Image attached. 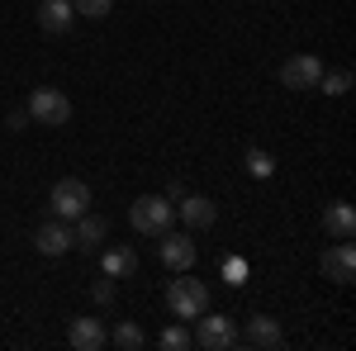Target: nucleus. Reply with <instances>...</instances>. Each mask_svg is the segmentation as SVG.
I'll use <instances>...</instances> for the list:
<instances>
[{
  "label": "nucleus",
  "instance_id": "f257e3e1",
  "mask_svg": "<svg viewBox=\"0 0 356 351\" xmlns=\"http://www.w3.org/2000/svg\"><path fill=\"white\" fill-rule=\"evenodd\" d=\"M171 218H176V204L166 195H138L134 209H129V223L143 238H162L166 228H171Z\"/></svg>",
  "mask_w": 356,
  "mask_h": 351
},
{
  "label": "nucleus",
  "instance_id": "f03ea898",
  "mask_svg": "<svg viewBox=\"0 0 356 351\" xmlns=\"http://www.w3.org/2000/svg\"><path fill=\"white\" fill-rule=\"evenodd\" d=\"M195 347H204V351H233V347H243V337H238V327H233V318H223V313H200L195 318Z\"/></svg>",
  "mask_w": 356,
  "mask_h": 351
},
{
  "label": "nucleus",
  "instance_id": "7ed1b4c3",
  "mask_svg": "<svg viewBox=\"0 0 356 351\" xmlns=\"http://www.w3.org/2000/svg\"><path fill=\"white\" fill-rule=\"evenodd\" d=\"M166 304H171L176 318H200V313L209 309V285H204V280H191V275L181 270V280L166 285Z\"/></svg>",
  "mask_w": 356,
  "mask_h": 351
},
{
  "label": "nucleus",
  "instance_id": "20e7f679",
  "mask_svg": "<svg viewBox=\"0 0 356 351\" xmlns=\"http://www.w3.org/2000/svg\"><path fill=\"white\" fill-rule=\"evenodd\" d=\"M29 119H38L43 129H62V124L72 119V100H67L57 85H38V90L29 95Z\"/></svg>",
  "mask_w": 356,
  "mask_h": 351
},
{
  "label": "nucleus",
  "instance_id": "39448f33",
  "mask_svg": "<svg viewBox=\"0 0 356 351\" xmlns=\"http://www.w3.org/2000/svg\"><path fill=\"white\" fill-rule=\"evenodd\" d=\"M48 204H53V218H81L86 209H90V186L86 181H76V176H67V181H57L53 195H48Z\"/></svg>",
  "mask_w": 356,
  "mask_h": 351
},
{
  "label": "nucleus",
  "instance_id": "423d86ee",
  "mask_svg": "<svg viewBox=\"0 0 356 351\" xmlns=\"http://www.w3.org/2000/svg\"><path fill=\"white\" fill-rule=\"evenodd\" d=\"M318 76H323V62L314 53H295L280 67V85L285 90H318Z\"/></svg>",
  "mask_w": 356,
  "mask_h": 351
},
{
  "label": "nucleus",
  "instance_id": "0eeeda50",
  "mask_svg": "<svg viewBox=\"0 0 356 351\" xmlns=\"http://www.w3.org/2000/svg\"><path fill=\"white\" fill-rule=\"evenodd\" d=\"M157 256H162L166 270H191L200 252H195V243L186 238V233H171V228H166L162 238H157Z\"/></svg>",
  "mask_w": 356,
  "mask_h": 351
},
{
  "label": "nucleus",
  "instance_id": "6e6552de",
  "mask_svg": "<svg viewBox=\"0 0 356 351\" xmlns=\"http://www.w3.org/2000/svg\"><path fill=\"white\" fill-rule=\"evenodd\" d=\"M33 247H38L43 256H62V252H72V247H76L72 223H67V218H48V223L33 233Z\"/></svg>",
  "mask_w": 356,
  "mask_h": 351
},
{
  "label": "nucleus",
  "instance_id": "1a4fd4ad",
  "mask_svg": "<svg viewBox=\"0 0 356 351\" xmlns=\"http://www.w3.org/2000/svg\"><path fill=\"white\" fill-rule=\"evenodd\" d=\"M247 347H261V351H280L285 347V332H280V323L275 318H266V313H252L247 318V332H238Z\"/></svg>",
  "mask_w": 356,
  "mask_h": 351
},
{
  "label": "nucleus",
  "instance_id": "9d476101",
  "mask_svg": "<svg viewBox=\"0 0 356 351\" xmlns=\"http://www.w3.org/2000/svg\"><path fill=\"white\" fill-rule=\"evenodd\" d=\"M323 275H328L332 285H352V275H356V252H352V243H332L328 252H323Z\"/></svg>",
  "mask_w": 356,
  "mask_h": 351
},
{
  "label": "nucleus",
  "instance_id": "9b49d317",
  "mask_svg": "<svg viewBox=\"0 0 356 351\" xmlns=\"http://www.w3.org/2000/svg\"><path fill=\"white\" fill-rule=\"evenodd\" d=\"M72 223H76V228H72V238H76L81 252H100V243L110 238V218H105V214H90V209H86V214L72 218Z\"/></svg>",
  "mask_w": 356,
  "mask_h": 351
},
{
  "label": "nucleus",
  "instance_id": "f8f14e48",
  "mask_svg": "<svg viewBox=\"0 0 356 351\" xmlns=\"http://www.w3.org/2000/svg\"><path fill=\"white\" fill-rule=\"evenodd\" d=\"M67 342H72L76 351H100L105 342H110V332H105V323H100V318H72Z\"/></svg>",
  "mask_w": 356,
  "mask_h": 351
},
{
  "label": "nucleus",
  "instance_id": "ddd939ff",
  "mask_svg": "<svg viewBox=\"0 0 356 351\" xmlns=\"http://www.w3.org/2000/svg\"><path fill=\"white\" fill-rule=\"evenodd\" d=\"M72 24H76L72 0H38V28L43 33H67Z\"/></svg>",
  "mask_w": 356,
  "mask_h": 351
},
{
  "label": "nucleus",
  "instance_id": "4468645a",
  "mask_svg": "<svg viewBox=\"0 0 356 351\" xmlns=\"http://www.w3.org/2000/svg\"><path fill=\"white\" fill-rule=\"evenodd\" d=\"M176 209H181V218H186V228H214V218H219V209H214V199H204V195H186V199H176Z\"/></svg>",
  "mask_w": 356,
  "mask_h": 351
},
{
  "label": "nucleus",
  "instance_id": "2eb2a0df",
  "mask_svg": "<svg viewBox=\"0 0 356 351\" xmlns=\"http://www.w3.org/2000/svg\"><path fill=\"white\" fill-rule=\"evenodd\" d=\"M323 228H328L332 243H352L356 238V209L352 204H328L323 209Z\"/></svg>",
  "mask_w": 356,
  "mask_h": 351
},
{
  "label": "nucleus",
  "instance_id": "dca6fc26",
  "mask_svg": "<svg viewBox=\"0 0 356 351\" xmlns=\"http://www.w3.org/2000/svg\"><path fill=\"white\" fill-rule=\"evenodd\" d=\"M100 266H105L110 280H129V275L138 270V252L134 247H110V252L100 256Z\"/></svg>",
  "mask_w": 356,
  "mask_h": 351
},
{
  "label": "nucleus",
  "instance_id": "f3484780",
  "mask_svg": "<svg viewBox=\"0 0 356 351\" xmlns=\"http://www.w3.org/2000/svg\"><path fill=\"white\" fill-rule=\"evenodd\" d=\"M110 342H114L119 351H138V347H143V327H138V323H119V327L110 332Z\"/></svg>",
  "mask_w": 356,
  "mask_h": 351
},
{
  "label": "nucleus",
  "instance_id": "a211bd4d",
  "mask_svg": "<svg viewBox=\"0 0 356 351\" xmlns=\"http://www.w3.org/2000/svg\"><path fill=\"white\" fill-rule=\"evenodd\" d=\"M247 171H252L257 181H266V176L275 171V157H271V152H261V147H252V152H247Z\"/></svg>",
  "mask_w": 356,
  "mask_h": 351
},
{
  "label": "nucleus",
  "instance_id": "6ab92c4d",
  "mask_svg": "<svg viewBox=\"0 0 356 351\" xmlns=\"http://www.w3.org/2000/svg\"><path fill=\"white\" fill-rule=\"evenodd\" d=\"M162 347H166V351H186V347H195V337L186 332V327H181V318H176V323L162 332Z\"/></svg>",
  "mask_w": 356,
  "mask_h": 351
},
{
  "label": "nucleus",
  "instance_id": "aec40b11",
  "mask_svg": "<svg viewBox=\"0 0 356 351\" xmlns=\"http://www.w3.org/2000/svg\"><path fill=\"white\" fill-rule=\"evenodd\" d=\"M318 90H328V95H347V90H352V72H323V76H318Z\"/></svg>",
  "mask_w": 356,
  "mask_h": 351
},
{
  "label": "nucleus",
  "instance_id": "412c9836",
  "mask_svg": "<svg viewBox=\"0 0 356 351\" xmlns=\"http://www.w3.org/2000/svg\"><path fill=\"white\" fill-rule=\"evenodd\" d=\"M72 10L86 15V19H105V15L114 10V0H72Z\"/></svg>",
  "mask_w": 356,
  "mask_h": 351
},
{
  "label": "nucleus",
  "instance_id": "4be33fe9",
  "mask_svg": "<svg viewBox=\"0 0 356 351\" xmlns=\"http://www.w3.org/2000/svg\"><path fill=\"white\" fill-rule=\"evenodd\" d=\"M90 295H95L100 309H110V304H114V280H110V275H105V280H95V290H90Z\"/></svg>",
  "mask_w": 356,
  "mask_h": 351
},
{
  "label": "nucleus",
  "instance_id": "5701e85b",
  "mask_svg": "<svg viewBox=\"0 0 356 351\" xmlns=\"http://www.w3.org/2000/svg\"><path fill=\"white\" fill-rule=\"evenodd\" d=\"M186 195H191V186H186V181H181V176H176V181H171V186H166V199H171V204H176V199H186Z\"/></svg>",
  "mask_w": 356,
  "mask_h": 351
}]
</instances>
